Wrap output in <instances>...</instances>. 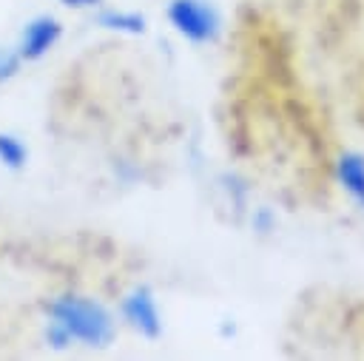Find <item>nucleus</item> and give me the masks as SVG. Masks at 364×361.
<instances>
[{"label": "nucleus", "instance_id": "f03ea898", "mask_svg": "<svg viewBox=\"0 0 364 361\" xmlns=\"http://www.w3.org/2000/svg\"><path fill=\"white\" fill-rule=\"evenodd\" d=\"M168 14L176 31L193 43H208L219 34V14L205 0H173Z\"/></svg>", "mask_w": 364, "mask_h": 361}, {"label": "nucleus", "instance_id": "f257e3e1", "mask_svg": "<svg viewBox=\"0 0 364 361\" xmlns=\"http://www.w3.org/2000/svg\"><path fill=\"white\" fill-rule=\"evenodd\" d=\"M54 316L65 327L68 335L82 338L88 344H105L114 333L108 313L100 304L85 301V298H63L54 307Z\"/></svg>", "mask_w": 364, "mask_h": 361}, {"label": "nucleus", "instance_id": "20e7f679", "mask_svg": "<svg viewBox=\"0 0 364 361\" xmlns=\"http://www.w3.org/2000/svg\"><path fill=\"white\" fill-rule=\"evenodd\" d=\"M125 310H128V316H131V321L145 333V335H156L159 333V316H156V304H154V298L145 293V290H136L131 298H128V304H125Z\"/></svg>", "mask_w": 364, "mask_h": 361}, {"label": "nucleus", "instance_id": "7ed1b4c3", "mask_svg": "<svg viewBox=\"0 0 364 361\" xmlns=\"http://www.w3.org/2000/svg\"><path fill=\"white\" fill-rule=\"evenodd\" d=\"M336 173L344 185V190L364 208V156L355 151H344L336 162Z\"/></svg>", "mask_w": 364, "mask_h": 361}, {"label": "nucleus", "instance_id": "39448f33", "mask_svg": "<svg viewBox=\"0 0 364 361\" xmlns=\"http://www.w3.org/2000/svg\"><path fill=\"white\" fill-rule=\"evenodd\" d=\"M57 23L54 20H40V23H34V26H28V34H26V54L28 57H37V54H43L51 43H54V37H57Z\"/></svg>", "mask_w": 364, "mask_h": 361}, {"label": "nucleus", "instance_id": "423d86ee", "mask_svg": "<svg viewBox=\"0 0 364 361\" xmlns=\"http://www.w3.org/2000/svg\"><path fill=\"white\" fill-rule=\"evenodd\" d=\"M65 3H68V6H91L94 0H65Z\"/></svg>", "mask_w": 364, "mask_h": 361}]
</instances>
